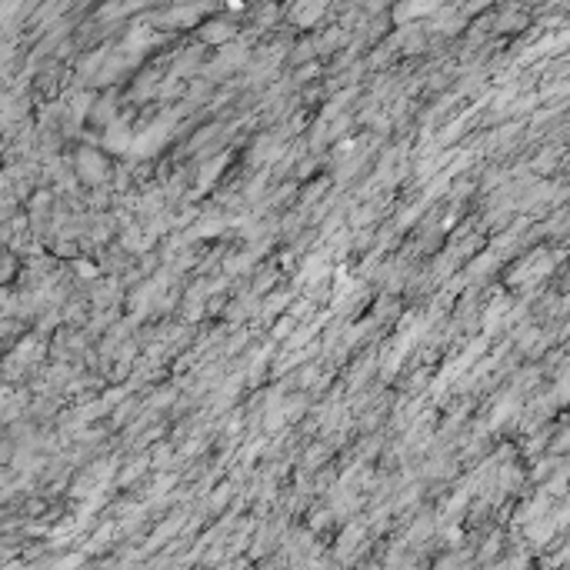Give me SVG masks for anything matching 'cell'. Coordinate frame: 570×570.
<instances>
[{
  "label": "cell",
  "mask_w": 570,
  "mask_h": 570,
  "mask_svg": "<svg viewBox=\"0 0 570 570\" xmlns=\"http://www.w3.org/2000/svg\"><path fill=\"white\" fill-rule=\"evenodd\" d=\"M167 134H170V117H160V120H153V124L147 127L140 137H134V144H130V147H134L137 153H153L167 140Z\"/></svg>",
  "instance_id": "cell-1"
},
{
  "label": "cell",
  "mask_w": 570,
  "mask_h": 570,
  "mask_svg": "<svg viewBox=\"0 0 570 570\" xmlns=\"http://www.w3.org/2000/svg\"><path fill=\"white\" fill-rule=\"evenodd\" d=\"M234 37H237V30H234V24H227V20H210V24H203V30H201V40L220 44V47Z\"/></svg>",
  "instance_id": "cell-2"
},
{
  "label": "cell",
  "mask_w": 570,
  "mask_h": 570,
  "mask_svg": "<svg viewBox=\"0 0 570 570\" xmlns=\"http://www.w3.org/2000/svg\"><path fill=\"white\" fill-rule=\"evenodd\" d=\"M243 61H247V47L230 44V47H220V57H217L214 70H234V67H241Z\"/></svg>",
  "instance_id": "cell-3"
},
{
  "label": "cell",
  "mask_w": 570,
  "mask_h": 570,
  "mask_svg": "<svg viewBox=\"0 0 570 570\" xmlns=\"http://www.w3.org/2000/svg\"><path fill=\"white\" fill-rule=\"evenodd\" d=\"M134 144V137H130V127L124 124V120H117V124L107 127V147L110 151H127Z\"/></svg>",
  "instance_id": "cell-4"
},
{
  "label": "cell",
  "mask_w": 570,
  "mask_h": 570,
  "mask_svg": "<svg viewBox=\"0 0 570 570\" xmlns=\"http://www.w3.org/2000/svg\"><path fill=\"white\" fill-rule=\"evenodd\" d=\"M80 170H84V177H87V180H101L103 174H107V164H103L101 153L84 151V153H80Z\"/></svg>",
  "instance_id": "cell-5"
},
{
  "label": "cell",
  "mask_w": 570,
  "mask_h": 570,
  "mask_svg": "<svg viewBox=\"0 0 570 570\" xmlns=\"http://www.w3.org/2000/svg\"><path fill=\"white\" fill-rule=\"evenodd\" d=\"M320 13H324V7H320V4H307V7L300 4V7H293V20H297V24H304V27H310Z\"/></svg>",
  "instance_id": "cell-6"
},
{
  "label": "cell",
  "mask_w": 570,
  "mask_h": 570,
  "mask_svg": "<svg viewBox=\"0 0 570 570\" xmlns=\"http://www.w3.org/2000/svg\"><path fill=\"white\" fill-rule=\"evenodd\" d=\"M431 4H404L397 7V20H407V17H420V13H431Z\"/></svg>",
  "instance_id": "cell-7"
}]
</instances>
